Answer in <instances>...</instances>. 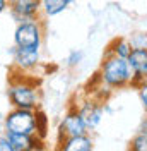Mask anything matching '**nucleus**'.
Masks as SVG:
<instances>
[{
  "mask_svg": "<svg viewBox=\"0 0 147 151\" xmlns=\"http://www.w3.org/2000/svg\"><path fill=\"white\" fill-rule=\"evenodd\" d=\"M98 74L101 77V83L110 89H121L132 86L133 81V70L130 67L128 58L118 55H103Z\"/></svg>",
  "mask_w": 147,
  "mask_h": 151,
  "instance_id": "obj_1",
  "label": "nucleus"
},
{
  "mask_svg": "<svg viewBox=\"0 0 147 151\" xmlns=\"http://www.w3.org/2000/svg\"><path fill=\"white\" fill-rule=\"evenodd\" d=\"M7 98L12 108H26V110H36L39 108V91L36 83H29L28 77L12 79L7 89Z\"/></svg>",
  "mask_w": 147,
  "mask_h": 151,
  "instance_id": "obj_2",
  "label": "nucleus"
},
{
  "mask_svg": "<svg viewBox=\"0 0 147 151\" xmlns=\"http://www.w3.org/2000/svg\"><path fill=\"white\" fill-rule=\"evenodd\" d=\"M43 21L41 17L21 21L16 26L14 31V45L21 48H31V50H39L43 43Z\"/></svg>",
  "mask_w": 147,
  "mask_h": 151,
  "instance_id": "obj_3",
  "label": "nucleus"
},
{
  "mask_svg": "<svg viewBox=\"0 0 147 151\" xmlns=\"http://www.w3.org/2000/svg\"><path fill=\"white\" fill-rule=\"evenodd\" d=\"M4 131L19 134H34V110L12 108L4 119Z\"/></svg>",
  "mask_w": 147,
  "mask_h": 151,
  "instance_id": "obj_4",
  "label": "nucleus"
},
{
  "mask_svg": "<svg viewBox=\"0 0 147 151\" xmlns=\"http://www.w3.org/2000/svg\"><path fill=\"white\" fill-rule=\"evenodd\" d=\"M87 125L84 124L81 113L77 110V106H70L67 113L64 115V119L58 124V141L69 137V136H79V134H89Z\"/></svg>",
  "mask_w": 147,
  "mask_h": 151,
  "instance_id": "obj_5",
  "label": "nucleus"
},
{
  "mask_svg": "<svg viewBox=\"0 0 147 151\" xmlns=\"http://www.w3.org/2000/svg\"><path fill=\"white\" fill-rule=\"evenodd\" d=\"M9 10L17 22L41 17V0H9Z\"/></svg>",
  "mask_w": 147,
  "mask_h": 151,
  "instance_id": "obj_6",
  "label": "nucleus"
},
{
  "mask_svg": "<svg viewBox=\"0 0 147 151\" xmlns=\"http://www.w3.org/2000/svg\"><path fill=\"white\" fill-rule=\"evenodd\" d=\"M104 105L103 101H98V100H92V98H86L82 101L81 106H77V110L82 117L84 124L87 125L89 131H94L103 120V115H104Z\"/></svg>",
  "mask_w": 147,
  "mask_h": 151,
  "instance_id": "obj_7",
  "label": "nucleus"
},
{
  "mask_svg": "<svg viewBox=\"0 0 147 151\" xmlns=\"http://www.w3.org/2000/svg\"><path fill=\"white\" fill-rule=\"evenodd\" d=\"M10 55L14 60V69L19 72H29L36 69L39 64V50H31V48H21L16 47L10 50Z\"/></svg>",
  "mask_w": 147,
  "mask_h": 151,
  "instance_id": "obj_8",
  "label": "nucleus"
},
{
  "mask_svg": "<svg viewBox=\"0 0 147 151\" xmlns=\"http://www.w3.org/2000/svg\"><path fill=\"white\" fill-rule=\"evenodd\" d=\"M5 132V131H4ZM9 137L12 151H39L45 150V139L38 137L36 134H19V132H5Z\"/></svg>",
  "mask_w": 147,
  "mask_h": 151,
  "instance_id": "obj_9",
  "label": "nucleus"
},
{
  "mask_svg": "<svg viewBox=\"0 0 147 151\" xmlns=\"http://www.w3.org/2000/svg\"><path fill=\"white\" fill-rule=\"evenodd\" d=\"M130 67L133 70L132 86L137 88L142 83H147V48H133L128 57Z\"/></svg>",
  "mask_w": 147,
  "mask_h": 151,
  "instance_id": "obj_10",
  "label": "nucleus"
},
{
  "mask_svg": "<svg viewBox=\"0 0 147 151\" xmlns=\"http://www.w3.org/2000/svg\"><path fill=\"white\" fill-rule=\"evenodd\" d=\"M60 151H92L94 141L89 134H79V136H69L58 141Z\"/></svg>",
  "mask_w": 147,
  "mask_h": 151,
  "instance_id": "obj_11",
  "label": "nucleus"
},
{
  "mask_svg": "<svg viewBox=\"0 0 147 151\" xmlns=\"http://www.w3.org/2000/svg\"><path fill=\"white\" fill-rule=\"evenodd\" d=\"M132 52H133V47H132L130 40H127V38H115L106 47L104 55H118V57H123V58H128Z\"/></svg>",
  "mask_w": 147,
  "mask_h": 151,
  "instance_id": "obj_12",
  "label": "nucleus"
},
{
  "mask_svg": "<svg viewBox=\"0 0 147 151\" xmlns=\"http://www.w3.org/2000/svg\"><path fill=\"white\" fill-rule=\"evenodd\" d=\"M69 0H41V17H53L69 7Z\"/></svg>",
  "mask_w": 147,
  "mask_h": 151,
  "instance_id": "obj_13",
  "label": "nucleus"
},
{
  "mask_svg": "<svg viewBox=\"0 0 147 151\" xmlns=\"http://www.w3.org/2000/svg\"><path fill=\"white\" fill-rule=\"evenodd\" d=\"M48 131H50V120H48L46 113L43 110L36 108L34 110V134L41 139H46Z\"/></svg>",
  "mask_w": 147,
  "mask_h": 151,
  "instance_id": "obj_14",
  "label": "nucleus"
},
{
  "mask_svg": "<svg viewBox=\"0 0 147 151\" xmlns=\"http://www.w3.org/2000/svg\"><path fill=\"white\" fill-rule=\"evenodd\" d=\"M128 150L132 151H147V134L146 132H137L135 137L130 141Z\"/></svg>",
  "mask_w": 147,
  "mask_h": 151,
  "instance_id": "obj_15",
  "label": "nucleus"
},
{
  "mask_svg": "<svg viewBox=\"0 0 147 151\" xmlns=\"http://www.w3.org/2000/svg\"><path fill=\"white\" fill-rule=\"evenodd\" d=\"M130 43L133 48H147V33H133L130 36Z\"/></svg>",
  "mask_w": 147,
  "mask_h": 151,
  "instance_id": "obj_16",
  "label": "nucleus"
},
{
  "mask_svg": "<svg viewBox=\"0 0 147 151\" xmlns=\"http://www.w3.org/2000/svg\"><path fill=\"white\" fill-rule=\"evenodd\" d=\"M65 62H67V65L70 67V69H72V67H77L82 62V52H81V50H72V52L69 53V57H67Z\"/></svg>",
  "mask_w": 147,
  "mask_h": 151,
  "instance_id": "obj_17",
  "label": "nucleus"
},
{
  "mask_svg": "<svg viewBox=\"0 0 147 151\" xmlns=\"http://www.w3.org/2000/svg\"><path fill=\"white\" fill-rule=\"evenodd\" d=\"M138 89V98H140V103L144 106V110L147 113V83H142L140 86H137Z\"/></svg>",
  "mask_w": 147,
  "mask_h": 151,
  "instance_id": "obj_18",
  "label": "nucleus"
},
{
  "mask_svg": "<svg viewBox=\"0 0 147 151\" xmlns=\"http://www.w3.org/2000/svg\"><path fill=\"white\" fill-rule=\"evenodd\" d=\"M0 151H12V146H10V141L9 137L4 134H0Z\"/></svg>",
  "mask_w": 147,
  "mask_h": 151,
  "instance_id": "obj_19",
  "label": "nucleus"
},
{
  "mask_svg": "<svg viewBox=\"0 0 147 151\" xmlns=\"http://www.w3.org/2000/svg\"><path fill=\"white\" fill-rule=\"evenodd\" d=\"M9 9V0H0V14Z\"/></svg>",
  "mask_w": 147,
  "mask_h": 151,
  "instance_id": "obj_20",
  "label": "nucleus"
},
{
  "mask_svg": "<svg viewBox=\"0 0 147 151\" xmlns=\"http://www.w3.org/2000/svg\"><path fill=\"white\" fill-rule=\"evenodd\" d=\"M4 119H5V117L2 115V112H0V127H4Z\"/></svg>",
  "mask_w": 147,
  "mask_h": 151,
  "instance_id": "obj_21",
  "label": "nucleus"
},
{
  "mask_svg": "<svg viewBox=\"0 0 147 151\" xmlns=\"http://www.w3.org/2000/svg\"><path fill=\"white\" fill-rule=\"evenodd\" d=\"M75 2H77V0H69V4H75Z\"/></svg>",
  "mask_w": 147,
  "mask_h": 151,
  "instance_id": "obj_22",
  "label": "nucleus"
}]
</instances>
